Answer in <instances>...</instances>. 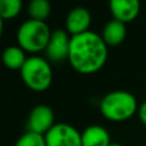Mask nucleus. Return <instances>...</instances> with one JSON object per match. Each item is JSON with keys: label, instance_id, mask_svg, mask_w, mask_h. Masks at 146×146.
Segmentation results:
<instances>
[{"label": "nucleus", "instance_id": "nucleus-9", "mask_svg": "<svg viewBox=\"0 0 146 146\" xmlns=\"http://www.w3.org/2000/svg\"><path fill=\"white\" fill-rule=\"evenodd\" d=\"M91 13L87 8L77 7L68 13L66 19V31L71 36H77L88 31L91 26Z\"/></svg>", "mask_w": 146, "mask_h": 146}, {"label": "nucleus", "instance_id": "nucleus-18", "mask_svg": "<svg viewBox=\"0 0 146 146\" xmlns=\"http://www.w3.org/2000/svg\"><path fill=\"white\" fill-rule=\"evenodd\" d=\"M109 146H123V145H121V144H118V142H111Z\"/></svg>", "mask_w": 146, "mask_h": 146}, {"label": "nucleus", "instance_id": "nucleus-13", "mask_svg": "<svg viewBox=\"0 0 146 146\" xmlns=\"http://www.w3.org/2000/svg\"><path fill=\"white\" fill-rule=\"evenodd\" d=\"M27 13L30 15V19L45 22V19L51 13V5L48 0H32L28 4Z\"/></svg>", "mask_w": 146, "mask_h": 146}, {"label": "nucleus", "instance_id": "nucleus-12", "mask_svg": "<svg viewBox=\"0 0 146 146\" xmlns=\"http://www.w3.org/2000/svg\"><path fill=\"white\" fill-rule=\"evenodd\" d=\"M27 56H26V51L19 46H8L4 49L1 54V62L7 68L9 69H22V67L25 66Z\"/></svg>", "mask_w": 146, "mask_h": 146}, {"label": "nucleus", "instance_id": "nucleus-7", "mask_svg": "<svg viewBox=\"0 0 146 146\" xmlns=\"http://www.w3.org/2000/svg\"><path fill=\"white\" fill-rule=\"evenodd\" d=\"M55 124L54 111L48 105H37L31 110L27 119V129L30 132L45 136Z\"/></svg>", "mask_w": 146, "mask_h": 146}, {"label": "nucleus", "instance_id": "nucleus-2", "mask_svg": "<svg viewBox=\"0 0 146 146\" xmlns=\"http://www.w3.org/2000/svg\"><path fill=\"white\" fill-rule=\"evenodd\" d=\"M139 106L133 94L123 90L111 91L100 101L101 114L113 122H122L132 118L139 111Z\"/></svg>", "mask_w": 146, "mask_h": 146}, {"label": "nucleus", "instance_id": "nucleus-3", "mask_svg": "<svg viewBox=\"0 0 146 146\" xmlns=\"http://www.w3.org/2000/svg\"><path fill=\"white\" fill-rule=\"evenodd\" d=\"M51 31L46 22L28 19L19 26L17 32L18 46L28 53L44 51L50 40Z\"/></svg>", "mask_w": 146, "mask_h": 146}, {"label": "nucleus", "instance_id": "nucleus-4", "mask_svg": "<svg viewBox=\"0 0 146 146\" xmlns=\"http://www.w3.org/2000/svg\"><path fill=\"white\" fill-rule=\"evenodd\" d=\"M21 77L23 83L32 91H45L50 87L53 81L51 66L46 58L37 55L28 56L21 69Z\"/></svg>", "mask_w": 146, "mask_h": 146}, {"label": "nucleus", "instance_id": "nucleus-8", "mask_svg": "<svg viewBox=\"0 0 146 146\" xmlns=\"http://www.w3.org/2000/svg\"><path fill=\"white\" fill-rule=\"evenodd\" d=\"M109 9L113 19L127 25L137 18L141 4L139 0H111L109 3Z\"/></svg>", "mask_w": 146, "mask_h": 146}, {"label": "nucleus", "instance_id": "nucleus-6", "mask_svg": "<svg viewBox=\"0 0 146 146\" xmlns=\"http://www.w3.org/2000/svg\"><path fill=\"white\" fill-rule=\"evenodd\" d=\"M69 45H71V36L66 30H55L51 32L50 40L45 51V56L49 62L60 63L68 59Z\"/></svg>", "mask_w": 146, "mask_h": 146}, {"label": "nucleus", "instance_id": "nucleus-17", "mask_svg": "<svg viewBox=\"0 0 146 146\" xmlns=\"http://www.w3.org/2000/svg\"><path fill=\"white\" fill-rule=\"evenodd\" d=\"M3 30H4V21L0 18V37H1V35H3Z\"/></svg>", "mask_w": 146, "mask_h": 146}, {"label": "nucleus", "instance_id": "nucleus-1", "mask_svg": "<svg viewBox=\"0 0 146 146\" xmlns=\"http://www.w3.org/2000/svg\"><path fill=\"white\" fill-rule=\"evenodd\" d=\"M108 59V45L101 35L87 31L71 36L68 60L74 71L82 74H92L100 71Z\"/></svg>", "mask_w": 146, "mask_h": 146}, {"label": "nucleus", "instance_id": "nucleus-5", "mask_svg": "<svg viewBox=\"0 0 146 146\" xmlns=\"http://www.w3.org/2000/svg\"><path fill=\"white\" fill-rule=\"evenodd\" d=\"M46 146H82L81 133L68 123H55L45 135Z\"/></svg>", "mask_w": 146, "mask_h": 146}, {"label": "nucleus", "instance_id": "nucleus-10", "mask_svg": "<svg viewBox=\"0 0 146 146\" xmlns=\"http://www.w3.org/2000/svg\"><path fill=\"white\" fill-rule=\"evenodd\" d=\"M82 146H109L111 144L108 129L101 126L94 124L81 132Z\"/></svg>", "mask_w": 146, "mask_h": 146}, {"label": "nucleus", "instance_id": "nucleus-16", "mask_svg": "<svg viewBox=\"0 0 146 146\" xmlns=\"http://www.w3.org/2000/svg\"><path fill=\"white\" fill-rule=\"evenodd\" d=\"M137 114H139L140 121L146 126V100L139 106V111H137Z\"/></svg>", "mask_w": 146, "mask_h": 146}, {"label": "nucleus", "instance_id": "nucleus-14", "mask_svg": "<svg viewBox=\"0 0 146 146\" xmlns=\"http://www.w3.org/2000/svg\"><path fill=\"white\" fill-rule=\"evenodd\" d=\"M22 8L23 3L21 0H0V18L3 21L15 18Z\"/></svg>", "mask_w": 146, "mask_h": 146}, {"label": "nucleus", "instance_id": "nucleus-15", "mask_svg": "<svg viewBox=\"0 0 146 146\" xmlns=\"http://www.w3.org/2000/svg\"><path fill=\"white\" fill-rule=\"evenodd\" d=\"M15 146H46L45 136L27 131L17 140Z\"/></svg>", "mask_w": 146, "mask_h": 146}, {"label": "nucleus", "instance_id": "nucleus-11", "mask_svg": "<svg viewBox=\"0 0 146 146\" xmlns=\"http://www.w3.org/2000/svg\"><path fill=\"white\" fill-rule=\"evenodd\" d=\"M127 36V27L119 21L111 19L104 26L101 37L108 46H118L124 41Z\"/></svg>", "mask_w": 146, "mask_h": 146}]
</instances>
